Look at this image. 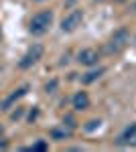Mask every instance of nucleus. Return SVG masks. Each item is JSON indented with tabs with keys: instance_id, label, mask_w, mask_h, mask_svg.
<instances>
[{
	"instance_id": "obj_1",
	"label": "nucleus",
	"mask_w": 136,
	"mask_h": 152,
	"mask_svg": "<svg viewBox=\"0 0 136 152\" xmlns=\"http://www.w3.org/2000/svg\"><path fill=\"white\" fill-rule=\"evenodd\" d=\"M53 23V12L51 10H43L39 12V14H35L33 18H31V24H29V31L33 33V35L41 37L45 35L47 31H49V26Z\"/></svg>"
},
{
	"instance_id": "obj_2",
	"label": "nucleus",
	"mask_w": 136,
	"mask_h": 152,
	"mask_svg": "<svg viewBox=\"0 0 136 152\" xmlns=\"http://www.w3.org/2000/svg\"><path fill=\"white\" fill-rule=\"evenodd\" d=\"M128 43H130V35H128V31H126V28H120V31L114 33V37L110 39V43H108L106 51H108V53H120Z\"/></svg>"
},
{
	"instance_id": "obj_3",
	"label": "nucleus",
	"mask_w": 136,
	"mask_h": 152,
	"mask_svg": "<svg viewBox=\"0 0 136 152\" xmlns=\"http://www.w3.org/2000/svg\"><path fill=\"white\" fill-rule=\"evenodd\" d=\"M81 20H83V12L81 10H71L67 16L61 20V31H63V33H71V31H75L81 24Z\"/></svg>"
},
{
	"instance_id": "obj_4",
	"label": "nucleus",
	"mask_w": 136,
	"mask_h": 152,
	"mask_svg": "<svg viewBox=\"0 0 136 152\" xmlns=\"http://www.w3.org/2000/svg\"><path fill=\"white\" fill-rule=\"evenodd\" d=\"M43 45H33V47L26 51V55L23 57V61H21V67L23 69H26V67H31V65H35L39 59L43 57Z\"/></svg>"
},
{
	"instance_id": "obj_5",
	"label": "nucleus",
	"mask_w": 136,
	"mask_h": 152,
	"mask_svg": "<svg viewBox=\"0 0 136 152\" xmlns=\"http://www.w3.org/2000/svg\"><path fill=\"white\" fill-rule=\"evenodd\" d=\"M98 59H100V55H98V51L96 49H83V51H79V55H77V61H79L81 65H96L98 63Z\"/></svg>"
},
{
	"instance_id": "obj_6",
	"label": "nucleus",
	"mask_w": 136,
	"mask_h": 152,
	"mask_svg": "<svg viewBox=\"0 0 136 152\" xmlns=\"http://www.w3.org/2000/svg\"><path fill=\"white\" fill-rule=\"evenodd\" d=\"M73 107H75V110H79V112L90 107V97H87L85 91H79V94L73 95Z\"/></svg>"
},
{
	"instance_id": "obj_7",
	"label": "nucleus",
	"mask_w": 136,
	"mask_h": 152,
	"mask_svg": "<svg viewBox=\"0 0 136 152\" xmlns=\"http://www.w3.org/2000/svg\"><path fill=\"white\" fill-rule=\"evenodd\" d=\"M120 140L124 142V144H130V146H136V124L132 126H128L124 130V134H122V138Z\"/></svg>"
},
{
	"instance_id": "obj_8",
	"label": "nucleus",
	"mask_w": 136,
	"mask_h": 152,
	"mask_svg": "<svg viewBox=\"0 0 136 152\" xmlns=\"http://www.w3.org/2000/svg\"><path fill=\"white\" fill-rule=\"evenodd\" d=\"M26 91H29V87H26V85H24V87H21V89H16V91H14L10 97H6V99H4V104H2V110H8V107H10V105L14 104L18 97H23Z\"/></svg>"
},
{
	"instance_id": "obj_9",
	"label": "nucleus",
	"mask_w": 136,
	"mask_h": 152,
	"mask_svg": "<svg viewBox=\"0 0 136 152\" xmlns=\"http://www.w3.org/2000/svg\"><path fill=\"white\" fill-rule=\"evenodd\" d=\"M69 136H71V128H65V124H63L61 128L51 130V138H53V140H65Z\"/></svg>"
},
{
	"instance_id": "obj_10",
	"label": "nucleus",
	"mask_w": 136,
	"mask_h": 152,
	"mask_svg": "<svg viewBox=\"0 0 136 152\" xmlns=\"http://www.w3.org/2000/svg\"><path fill=\"white\" fill-rule=\"evenodd\" d=\"M104 67H98V69H93V71H90V73H85L83 77H81V83H91V81H96L98 77H102V73H104Z\"/></svg>"
},
{
	"instance_id": "obj_11",
	"label": "nucleus",
	"mask_w": 136,
	"mask_h": 152,
	"mask_svg": "<svg viewBox=\"0 0 136 152\" xmlns=\"http://www.w3.org/2000/svg\"><path fill=\"white\" fill-rule=\"evenodd\" d=\"M31 150H47V142H43V140L35 142L33 146H31Z\"/></svg>"
},
{
	"instance_id": "obj_12",
	"label": "nucleus",
	"mask_w": 136,
	"mask_h": 152,
	"mask_svg": "<svg viewBox=\"0 0 136 152\" xmlns=\"http://www.w3.org/2000/svg\"><path fill=\"white\" fill-rule=\"evenodd\" d=\"M100 128V120H91V122H87V126H85V130L87 132H91V130Z\"/></svg>"
},
{
	"instance_id": "obj_13",
	"label": "nucleus",
	"mask_w": 136,
	"mask_h": 152,
	"mask_svg": "<svg viewBox=\"0 0 136 152\" xmlns=\"http://www.w3.org/2000/svg\"><path fill=\"white\" fill-rule=\"evenodd\" d=\"M45 89H47V94H53V91L57 89V79H53V81H49V83L45 85Z\"/></svg>"
},
{
	"instance_id": "obj_14",
	"label": "nucleus",
	"mask_w": 136,
	"mask_h": 152,
	"mask_svg": "<svg viewBox=\"0 0 136 152\" xmlns=\"http://www.w3.org/2000/svg\"><path fill=\"white\" fill-rule=\"evenodd\" d=\"M6 146H8V144H6V142H0V150H4V148H6Z\"/></svg>"
},
{
	"instance_id": "obj_15",
	"label": "nucleus",
	"mask_w": 136,
	"mask_h": 152,
	"mask_svg": "<svg viewBox=\"0 0 136 152\" xmlns=\"http://www.w3.org/2000/svg\"><path fill=\"white\" fill-rule=\"evenodd\" d=\"M33 2H45V0H33Z\"/></svg>"
},
{
	"instance_id": "obj_16",
	"label": "nucleus",
	"mask_w": 136,
	"mask_h": 152,
	"mask_svg": "<svg viewBox=\"0 0 136 152\" xmlns=\"http://www.w3.org/2000/svg\"><path fill=\"white\" fill-rule=\"evenodd\" d=\"M134 8H136V6H134Z\"/></svg>"
}]
</instances>
